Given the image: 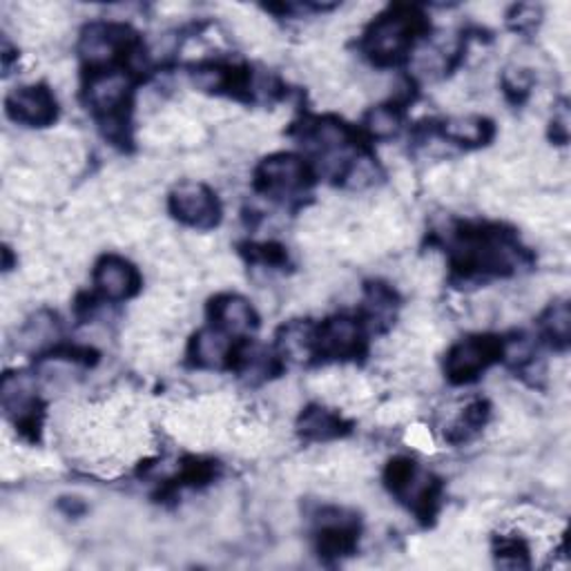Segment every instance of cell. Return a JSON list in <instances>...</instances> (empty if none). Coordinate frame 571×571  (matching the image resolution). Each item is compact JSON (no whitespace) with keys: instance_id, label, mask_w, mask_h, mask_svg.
Segmentation results:
<instances>
[{"instance_id":"cell-1","label":"cell","mask_w":571,"mask_h":571,"mask_svg":"<svg viewBox=\"0 0 571 571\" xmlns=\"http://www.w3.org/2000/svg\"><path fill=\"white\" fill-rule=\"evenodd\" d=\"M415 21L408 12H391L382 17L366 34V48L373 61L393 63L397 61L406 48L411 45V37L415 32Z\"/></svg>"},{"instance_id":"cell-2","label":"cell","mask_w":571,"mask_h":571,"mask_svg":"<svg viewBox=\"0 0 571 571\" xmlns=\"http://www.w3.org/2000/svg\"><path fill=\"white\" fill-rule=\"evenodd\" d=\"M173 215L193 228H210L219 219V204L210 188L204 184H181L170 197Z\"/></svg>"},{"instance_id":"cell-3","label":"cell","mask_w":571,"mask_h":571,"mask_svg":"<svg viewBox=\"0 0 571 571\" xmlns=\"http://www.w3.org/2000/svg\"><path fill=\"white\" fill-rule=\"evenodd\" d=\"M500 353V346L487 338H471L456 344L447 357V375L451 382L463 384L482 373Z\"/></svg>"},{"instance_id":"cell-4","label":"cell","mask_w":571,"mask_h":571,"mask_svg":"<svg viewBox=\"0 0 571 571\" xmlns=\"http://www.w3.org/2000/svg\"><path fill=\"white\" fill-rule=\"evenodd\" d=\"M8 114L28 127H45L56 118V98L45 85L19 87L8 96Z\"/></svg>"},{"instance_id":"cell-5","label":"cell","mask_w":571,"mask_h":571,"mask_svg":"<svg viewBox=\"0 0 571 571\" xmlns=\"http://www.w3.org/2000/svg\"><path fill=\"white\" fill-rule=\"evenodd\" d=\"M94 283L103 298L123 302L138 291V272L129 261L110 255L96 263Z\"/></svg>"},{"instance_id":"cell-6","label":"cell","mask_w":571,"mask_h":571,"mask_svg":"<svg viewBox=\"0 0 571 571\" xmlns=\"http://www.w3.org/2000/svg\"><path fill=\"white\" fill-rule=\"evenodd\" d=\"M257 177L270 193H295L307 186L309 166L295 155H272L261 164Z\"/></svg>"},{"instance_id":"cell-7","label":"cell","mask_w":571,"mask_h":571,"mask_svg":"<svg viewBox=\"0 0 571 571\" xmlns=\"http://www.w3.org/2000/svg\"><path fill=\"white\" fill-rule=\"evenodd\" d=\"M315 349L329 357H351L362 349V329L351 318L329 320L315 338Z\"/></svg>"},{"instance_id":"cell-8","label":"cell","mask_w":571,"mask_h":571,"mask_svg":"<svg viewBox=\"0 0 571 571\" xmlns=\"http://www.w3.org/2000/svg\"><path fill=\"white\" fill-rule=\"evenodd\" d=\"M129 94V79L123 72H98L87 87V103L105 116H114Z\"/></svg>"},{"instance_id":"cell-9","label":"cell","mask_w":571,"mask_h":571,"mask_svg":"<svg viewBox=\"0 0 571 571\" xmlns=\"http://www.w3.org/2000/svg\"><path fill=\"white\" fill-rule=\"evenodd\" d=\"M215 322L228 333H246L257 326V313L248 300L239 295H221L212 307Z\"/></svg>"},{"instance_id":"cell-10","label":"cell","mask_w":571,"mask_h":571,"mask_svg":"<svg viewBox=\"0 0 571 571\" xmlns=\"http://www.w3.org/2000/svg\"><path fill=\"white\" fill-rule=\"evenodd\" d=\"M193 357L204 368H219L232 357V344L219 329H204L193 342Z\"/></svg>"},{"instance_id":"cell-11","label":"cell","mask_w":571,"mask_h":571,"mask_svg":"<svg viewBox=\"0 0 571 571\" xmlns=\"http://www.w3.org/2000/svg\"><path fill=\"white\" fill-rule=\"evenodd\" d=\"M445 136L463 146H482L491 136V123L482 116H454L445 123Z\"/></svg>"},{"instance_id":"cell-12","label":"cell","mask_w":571,"mask_h":571,"mask_svg":"<svg viewBox=\"0 0 571 571\" xmlns=\"http://www.w3.org/2000/svg\"><path fill=\"white\" fill-rule=\"evenodd\" d=\"M342 419L335 417L333 413H329L326 408H320V406H313L309 408L304 415H302V422H300V432L302 436L311 438V440H329V438H335L340 436L342 432Z\"/></svg>"},{"instance_id":"cell-13","label":"cell","mask_w":571,"mask_h":571,"mask_svg":"<svg viewBox=\"0 0 571 571\" xmlns=\"http://www.w3.org/2000/svg\"><path fill=\"white\" fill-rule=\"evenodd\" d=\"M544 329H547L549 338H553V342L567 344V340H569V329H571L569 307H567V304L553 307V309L547 313V318H544Z\"/></svg>"},{"instance_id":"cell-14","label":"cell","mask_w":571,"mask_h":571,"mask_svg":"<svg viewBox=\"0 0 571 571\" xmlns=\"http://www.w3.org/2000/svg\"><path fill=\"white\" fill-rule=\"evenodd\" d=\"M371 134L384 138V136H391L397 132V125H399V118H397V112H393L391 107H375L371 114H368V121H366Z\"/></svg>"}]
</instances>
